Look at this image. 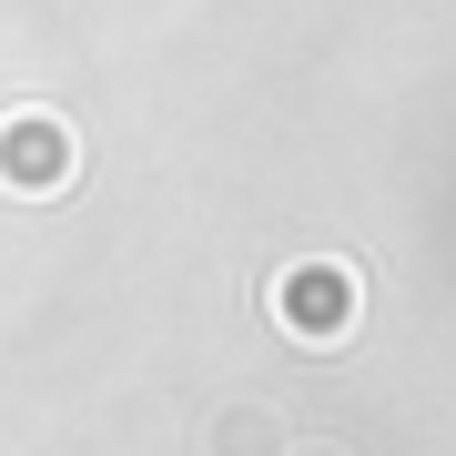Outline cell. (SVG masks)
Returning a JSON list of instances; mask_svg holds the SVG:
<instances>
[{
    "label": "cell",
    "instance_id": "cell-2",
    "mask_svg": "<svg viewBox=\"0 0 456 456\" xmlns=\"http://www.w3.org/2000/svg\"><path fill=\"white\" fill-rule=\"evenodd\" d=\"M274 314H294L305 335H335L345 314H355V274H345V264H294L274 284Z\"/></svg>",
    "mask_w": 456,
    "mask_h": 456
},
{
    "label": "cell",
    "instance_id": "cell-1",
    "mask_svg": "<svg viewBox=\"0 0 456 456\" xmlns=\"http://www.w3.org/2000/svg\"><path fill=\"white\" fill-rule=\"evenodd\" d=\"M71 163H82V152H71L61 112H11L0 122V183H11V193H61Z\"/></svg>",
    "mask_w": 456,
    "mask_h": 456
}]
</instances>
